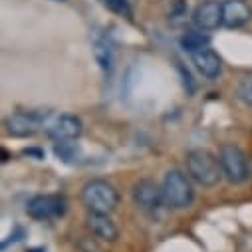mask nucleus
Masks as SVG:
<instances>
[{"mask_svg": "<svg viewBox=\"0 0 252 252\" xmlns=\"http://www.w3.org/2000/svg\"><path fill=\"white\" fill-rule=\"evenodd\" d=\"M133 203L145 211V213H155L163 207L165 195H163V187H159L153 179H139L133 185Z\"/></svg>", "mask_w": 252, "mask_h": 252, "instance_id": "nucleus-7", "label": "nucleus"}, {"mask_svg": "<svg viewBox=\"0 0 252 252\" xmlns=\"http://www.w3.org/2000/svg\"><path fill=\"white\" fill-rule=\"evenodd\" d=\"M252 18V8L246 0H224L222 2V26L242 28Z\"/></svg>", "mask_w": 252, "mask_h": 252, "instance_id": "nucleus-10", "label": "nucleus"}, {"mask_svg": "<svg viewBox=\"0 0 252 252\" xmlns=\"http://www.w3.org/2000/svg\"><path fill=\"white\" fill-rule=\"evenodd\" d=\"M236 95H238V99H240L244 105L252 107V74L240 78V82H238V86H236Z\"/></svg>", "mask_w": 252, "mask_h": 252, "instance_id": "nucleus-15", "label": "nucleus"}, {"mask_svg": "<svg viewBox=\"0 0 252 252\" xmlns=\"http://www.w3.org/2000/svg\"><path fill=\"white\" fill-rule=\"evenodd\" d=\"M88 228L94 236H97L103 242H115L119 238V228L115 226V222L109 219V215L103 213H90L88 219Z\"/></svg>", "mask_w": 252, "mask_h": 252, "instance_id": "nucleus-12", "label": "nucleus"}, {"mask_svg": "<svg viewBox=\"0 0 252 252\" xmlns=\"http://www.w3.org/2000/svg\"><path fill=\"white\" fill-rule=\"evenodd\" d=\"M94 56L97 60V64L101 70L109 72L111 70V62H113V54H111V46L107 44L105 38H97L94 42Z\"/></svg>", "mask_w": 252, "mask_h": 252, "instance_id": "nucleus-14", "label": "nucleus"}, {"mask_svg": "<svg viewBox=\"0 0 252 252\" xmlns=\"http://www.w3.org/2000/svg\"><path fill=\"white\" fill-rule=\"evenodd\" d=\"M66 199L60 195H36L28 201L26 213L34 220H52L66 213Z\"/></svg>", "mask_w": 252, "mask_h": 252, "instance_id": "nucleus-6", "label": "nucleus"}, {"mask_svg": "<svg viewBox=\"0 0 252 252\" xmlns=\"http://www.w3.org/2000/svg\"><path fill=\"white\" fill-rule=\"evenodd\" d=\"M50 113L48 111H16L12 115H8L4 119V127H6V133L8 135H14V137H30L34 133L40 131L42 123L46 121Z\"/></svg>", "mask_w": 252, "mask_h": 252, "instance_id": "nucleus-5", "label": "nucleus"}, {"mask_svg": "<svg viewBox=\"0 0 252 252\" xmlns=\"http://www.w3.org/2000/svg\"><path fill=\"white\" fill-rule=\"evenodd\" d=\"M187 10H189L187 0H171V8H169L171 18H183L187 16Z\"/></svg>", "mask_w": 252, "mask_h": 252, "instance_id": "nucleus-19", "label": "nucleus"}, {"mask_svg": "<svg viewBox=\"0 0 252 252\" xmlns=\"http://www.w3.org/2000/svg\"><path fill=\"white\" fill-rule=\"evenodd\" d=\"M185 163L189 177L201 187H215L224 177L219 157L209 149H191L185 157Z\"/></svg>", "mask_w": 252, "mask_h": 252, "instance_id": "nucleus-1", "label": "nucleus"}, {"mask_svg": "<svg viewBox=\"0 0 252 252\" xmlns=\"http://www.w3.org/2000/svg\"><path fill=\"white\" fill-rule=\"evenodd\" d=\"M191 62L193 66L207 78V80H217L222 74V60L220 56L211 50V48H203L195 54H191Z\"/></svg>", "mask_w": 252, "mask_h": 252, "instance_id": "nucleus-11", "label": "nucleus"}, {"mask_svg": "<svg viewBox=\"0 0 252 252\" xmlns=\"http://www.w3.org/2000/svg\"><path fill=\"white\" fill-rule=\"evenodd\" d=\"M193 24L203 30L211 32L222 24V2L219 0H203L193 10Z\"/></svg>", "mask_w": 252, "mask_h": 252, "instance_id": "nucleus-9", "label": "nucleus"}, {"mask_svg": "<svg viewBox=\"0 0 252 252\" xmlns=\"http://www.w3.org/2000/svg\"><path fill=\"white\" fill-rule=\"evenodd\" d=\"M2 161H4V163L8 161V151H6V149H2Z\"/></svg>", "mask_w": 252, "mask_h": 252, "instance_id": "nucleus-20", "label": "nucleus"}, {"mask_svg": "<svg viewBox=\"0 0 252 252\" xmlns=\"http://www.w3.org/2000/svg\"><path fill=\"white\" fill-rule=\"evenodd\" d=\"M219 161L222 167V175L228 183H244L250 175V167H248V159L244 155V151L240 147H236L234 143H224L219 149Z\"/></svg>", "mask_w": 252, "mask_h": 252, "instance_id": "nucleus-4", "label": "nucleus"}, {"mask_svg": "<svg viewBox=\"0 0 252 252\" xmlns=\"http://www.w3.org/2000/svg\"><path fill=\"white\" fill-rule=\"evenodd\" d=\"M99 2L107 10L119 14V16H127V18L131 16V4H129V0H99Z\"/></svg>", "mask_w": 252, "mask_h": 252, "instance_id": "nucleus-17", "label": "nucleus"}, {"mask_svg": "<svg viewBox=\"0 0 252 252\" xmlns=\"http://www.w3.org/2000/svg\"><path fill=\"white\" fill-rule=\"evenodd\" d=\"M82 203L90 213L111 215L119 205V193L105 179H92L82 189Z\"/></svg>", "mask_w": 252, "mask_h": 252, "instance_id": "nucleus-2", "label": "nucleus"}, {"mask_svg": "<svg viewBox=\"0 0 252 252\" xmlns=\"http://www.w3.org/2000/svg\"><path fill=\"white\" fill-rule=\"evenodd\" d=\"M209 44H211V38L203 30H189L181 36V48L189 54H195L203 48H209Z\"/></svg>", "mask_w": 252, "mask_h": 252, "instance_id": "nucleus-13", "label": "nucleus"}, {"mask_svg": "<svg viewBox=\"0 0 252 252\" xmlns=\"http://www.w3.org/2000/svg\"><path fill=\"white\" fill-rule=\"evenodd\" d=\"M163 195H165V205L169 209L183 211L187 207H191V203L195 199L191 179L179 169L167 171V175L163 179Z\"/></svg>", "mask_w": 252, "mask_h": 252, "instance_id": "nucleus-3", "label": "nucleus"}, {"mask_svg": "<svg viewBox=\"0 0 252 252\" xmlns=\"http://www.w3.org/2000/svg\"><path fill=\"white\" fill-rule=\"evenodd\" d=\"M28 252H46V250H44V248H30Z\"/></svg>", "mask_w": 252, "mask_h": 252, "instance_id": "nucleus-21", "label": "nucleus"}, {"mask_svg": "<svg viewBox=\"0 0 252 252\" xmlns=\"http://www.w3.org/2000/svg\"><path fill=\"white\" fill-rule=\"evenodd\" d=\"M54 151H56V155L60 157V159H64V161H74L76 159V147L68 141V143H56V147H54Z\"/></svg>", "mask_w": 252, "mask_h": 252, "instance_id": "nucleus-18", "label": "nucleus"}, {"mask_svg": "<svg viewBox=\"0 0 252 252\" xmlns=\"http://www.w3.org/2000/svg\"><path fill=\"white\" fill-rule=\"evenodd\" d=\"M103 244H105V242L99 240V238L94 236V234H92V236H82V238L78 240L80 252H107Z\"/></svg>", "mask_w": 252, "mask_h": 252, "instance_id": "nucleus-16", "label": "nucleus"}, {"mask_svg": "<svg viewBox=\"0 0 252 252\" xmlns=\"http://www.w3.org/2000/svg\"><path fill=\"white\" fill-rule=\"evenodd\" d=\"M84 131V123L80 117L64 113L60 115L50 127H48V137L56 143H68V141H76Z\"/></svg>", "mask_w": 252, "mask_h": 252, "instance_id": "nucleus-8", "label": "nucleus"}]
</instances>
